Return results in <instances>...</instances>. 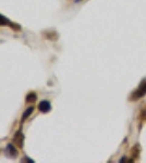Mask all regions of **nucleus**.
Here are the masks:
<instances>
[{"label": "nucleus", "mask_w": 146, "mask_h": 163, "mask_svg": "<svg viewBox=\"0 0 146 163\" xmlns=\"http://www.w3.org/2000/svg\"><path fill=\"white\" fill-rule=\"evenodd\" d=\"M38 110L41 112V113H48L50 110H51V104L48 100H43L39 102L38 104Z\"/></svg>", "instance_id": "7ed1b4c3"}, {"label": "nucleus", "mask_w": 146, "mask_h": 163, "mask_svg": "<svg viewBox=\"0 0 146 163\" xmlns=\"http://www.w3.org/2000/svg\"><path fill=\"white\" fill-rule=\"evenodd\" d=\"M36 99H37V96H36L35 92H30L28 95L26 96V102L30 103V102H34V101H36Z\"/></svg>", "instance_id": "0eeeda50"}, {"label": "nucleus", "mask_w": 146, "mask_h": 163, "mask_svg": "<svg viewBox=\"0 0 146 163\" xmlns=\"http://www.w3.org/2000/svg\"><path fill=\"white\" fill-rule=\"evenodd\" d=\"M138 119H140L141 122H145L146 121V109H143V110H142L140 115H138Z\"/></svg>", "instance_id": "1a4fd4ad"}, {"label": "nucleus", "mask_w": 146, "mask_h": 163, "mask_svg": "<svg viewBox=\"0 0 146 163\" xmlns=\"http://www.w3.org/2000/svg\"><path fill=\"white\" fill-rule=\"evenodd\" d=\"M138 155H140V146L135 145L132 149V159H138Z\"/></svg>", "instance_id": "6e6552de"}, {"label": "nucleus", "mask_w": 146, "mask_h": 163, "mask_svg": "<svg viewBox=\"0 0 146 163\" xmlns=\"http://www.w3.org/2000/svg\"><path fill=\"white\" fill-rule=\"evenodd\" d=\"M33 111H34V108H33V107H30V108H27L26 110H25L24 113H23V117H22V123L24 122L25 120L30 117L31 114L33 113Z\"/></svg>", "instance_id": "423d86ee"}, {"label": "nucleus", "mask_w": 146, "mask_h": 163, "mask_svg": "<svg viewBox=\"0 0 146 163\" xmlns=\"http://www.w3.org/2000/svg\"><path fill=\"white\" fill-rule=\"evenodd\" d=\"M13 142L16 145V146L19 147V148H23L24 146V135L22 133L21 130H18L13 136Z\"/></svg>", "instance_id": "f03ea898"}, {"label": "nucleus", "mask_w": 146, "mask_h": 163, "mask_svg": "<svg viewBox=\"0 0 146 163\" xmlns=\"http://www.w3.org/2000/svg\"><path fill=\"white\" fill-rule=\"evenodd\" d=\"M5 150H7V153H8V155L10 158H16V157H18V155H19V151L16 150V148L12 144L7 145V148H5Z\"/></svg>", "instance_id": "20e7f679"}, {"label": "nucleus", "mask_w": 146, "mask_h": 163, "mask_svg": "<svg viewBox=\"0 0 146 163\" xmlns=\"http://www.w3.org/2000/svg\"><path fill=\"white\" fill-rule=\"evenodd\" d=\"M145 95H146V79H143V81L141 82L140 86L131 94L130 100L136 101V100H138V99H141L142 97H144Z\"/></svg>", "instance_id": "f257e3e1"}, {"label": "nucleus", "mask_w": 146, "mask_h": 163, "mask_svg": "<svg viewBox=\"0 0 146 163\" xmlns=\"http://www.w3.org/2000/svg\"><path fill=\"white\" fill-rule=\"evenodd\" d=\"M10 26L11 25V22L8 18H5L3 16L2 14H0V26Z\"/></svg>", "instance_id": "39448f33"}, {"label": "nucleus", "mask_w": 146, "mask_h": 163, "mask_svg": "<svg viewBox=\"0 0 146 163\" xmlns=\"http://www.w3.org/2000/svg\"><path fill=\"white\" fill-rule=\"evenodd\" d=\"M21 162H31L33 163L34 162V160H32V159H30V158H23L21 160Z\"/></svg>", "instance_id": "9b49d317"}, {"label": "nucleus", "mask_w": 146, "mask_h": 163, "mask_svg": "<svg viewBox=\"0 0 146 163\" xmlns=\"http://www.w3.org/2000/svg\"><path fill=\"white\" fill-rule=\"evenodd\" d=\"M46 34V38L47 39H52V40H55V39H57V34L55 32H51V33H45Z\"/></svg>", "instance_id": "9d476101"}]
</instances>
